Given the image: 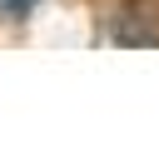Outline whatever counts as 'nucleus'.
<instances>
[{"label":"nucleus","mask_w":159,"mask_h":159,"mask_svg":"<svg viewBox=\"0 0 159 159\" xmlns=\"http://www.w3.org/2000/svg\"><path fill=\"white\" fill-rule=\"evenodd\" d=\"M119 45H159V0H129L114 20Z\"/></svg>","instance_id":"1"},{"label":"nucleus","mask_w":159,"mask_h":159,"mask_svg":"<svg viewBox=\"0 0 159 159\" xmlns=\"http://www.w3.org/2000/svg\"><path fill=\"white\" fill-rule=\"evenodd\" d=\"M40 0H0V15H10V20H20V15H30Z\"/></svg>","instance_id":"2"}]
</instances>
